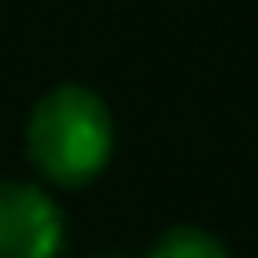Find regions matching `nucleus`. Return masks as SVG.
I'll return each mask as SVG.
<instances>
[{"mask_svg": "<svg viewBox=\"0 0 258 258\" xmlns=\"http://www.w3.org/2000/svg\"><path fill=\"white\" fill-rule=\"evenodd\" d=\"M60 238L52 198L28 181L0 177V258H56Z\"/></svg>", "mask_w": 258, "mask_h": 258, "instance_id": "nucleus-2", "label": "nucleus"}, {"mask_svg": "<svg viewBox=\"0 0 258 258\" xmlns=\"http://www.w3.org/2000/svg\"><path fill=\"white\" fill-rule=\"evenodd\" d=\"M24 145H28V161L48 181L85 185L105 169L113 149L109 109L85 85H56L32 105Z\"/></svg>", "mask_w": 258, "mask_h": 258, "instance_id": "nucleus-1", "label": "nucleus"}, {"mask_svg": "<svg viewBox=\"0 0 258 258\" xmlns=\"http://www.w3.org/2000/svg\"><path fill=\"white\" fill-rule=\"evenodd\" d=\"M149 258H230V254L222 250L214 234L198 226H173L149 246Z\"/></svg>", "mask_w": 258, "mask_h": 258, "instance_id": "nucleus-3", "label": "nucleus"}]
</instances>
